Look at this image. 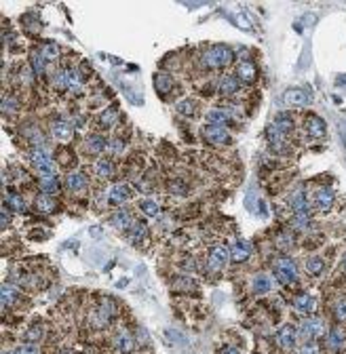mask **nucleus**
Wrapping results in <instances>:
<instances>
[{"label": "nucleus", "instance_id": "obj_25", "mask_svg": "<svg viewBox=\"0 0 346 354\" xmlns=\"http://www.w3.org/2000/svg\"><path fill=\"white\" fill-rule=\"evenodd\" d=\"M270 289H272V278L268 274H258L253 278V291L256 293H268Z\"/></svg>", "mask_w": 346, "mask_h": 354}, {"label": "nucleus", "instance_id": "obj_49", "mask_svg": "<svg viewBox=\"0 0 346 354\" xmlns=\"http://www.w3.org/2000/svg\"><path fill=\"white\" fill-rule=\"evenodd\" d=\"M300 354H319V346L314 341H308V344L300 348Z\"/></svg>", "mask_w": 346, "mask_h": 354}, {"label": "nucleus", "instance_id": "obj_46", "mask_svg": "<svg viewBox=\"0 0 346 354\" xmlns=\"http://www.w3.org/2000/svg\"><path fill=\"white\" fill-rule=\"evenodd\" d=\"M108 148H110V150L114 152V154H123V150H125V144L120 142V139H116V137H114V139H110V142H108Z\"/></svg>", "mask_w": 346, "mask_h": 354}, {"label": "nucleus", "instance_id": "obj_1", "mask_svg": "<svg viewBox=\"0 0 346 354\" xmlns=\"http://www.w3.org/2000/svg\"><path fill=\"white\" fill-rule=\"evenodd\" d=\"M275 276L281 285L294 287L298 283V266H296L294 259H289V257H279L275 261Z\"/></svg>", "mask_w": 346, "mask_h": 354}, {"label": "nucleus", "instance_id": "obj_5", "mask_svg": "<svg viewBox=\"0 0 346 354\" xmlns=\"http://www.w3.org/2000/svg\"><path fill=\"white\" fill-rule=\"evenodd\" d=\"M296 339H298V331L291 325H283L277 331V344L283 348V350H291L296 346Z\"/></svg>", "mask_w": 346, "mask_h": 354}, {"label": "nucleus", "instance_id": "obj_28", "mask_svg": "<svg viewBox=\"0 0 346 354\" xmlns=\"http://www.w3.org/2000/svg\"><path fill=\"white\" fill-rule=\"evenodd\" d=\"M230 116L226 110H211V112L207 114V123L209 125H215V127H222L224 123H228Z\"/></svg>", "mask_w": 346, "mask_h": 354}, {"label": "nucleus", "instance_id": "obj_4", "mask_svg": "<svg viewBox=\"0 0 346 354\" xmlns=\"http://www.w3.org/2000/svg\"><path fill=\"white\" fill-rule=\"evenodd\" d=\"M325 331V325L321 319H308V321H302V325L298 329V335L300 338H306V339H313V338H321Z\"/></svg>", "mask_w": 346, "mask_h": 354}, {"label": "nucleus", "instance_id": "obj_9", "mask_svg": "<svg viewBox=\"0 0 346 354\" xmlns=\"http://www.w3.org/2000/svg\"><path fill=\"white\" fill-rule=\"evenodd\" d=\"M203 137L209 144H228V131L224 127H215V125H207L203 129Z\"/></svg>", "mask_w": 346, "mask_h": 354}, {"label": "nucleus", "instance_id": "obj_11", "mask_svg": "<svg viewBox=\"0 0 346 354\" xmlns=\"http://www.w3.org/2000/svg\"><path fill=\"white\" fill-rule=\"evenodd\" d=\"M129 196H131V190H129V186L127 184H116V186H112V190H110V194H108V200H110V205H125L127 200H129Z\"/></svg>", "mask_w": 346, "mask_h": 354}, {"label": "nucleus", "instance_id": "obj_32", "mask_svg": "<svg viewBox=\"0 0 346 354\" xmlns=\"http://www.w3.org/2000/svg\"><path fill=\"white\" fill-rule=\"evenodd\" d=\"M323 268H325L323 259L317 257V255H313V257L306 259V270H308V274H313V276H319V274L323 272Z\"/></svg>", "mask_w": 346, "mask_h": 354}, {"label": "nucleus", "instance_id": "obj_35", "mask_svg": "<svg viewBox=\"0 0 346 354\" xmlns=\"http://www.w3.org/2000/svg\"><path fill=\"white\" fill-rule=\"evenodd\" d=\"M15 300H17V289L13 285H2V306L7 308V306H11V304H15Z\"/></svg>", "mask_w": 346, "mask_h": 354}, {"label": "nucleus", "instance_id": "obj_41", "mask_svg": "<svg viewBox=\"0 0 346 354\" xmlns=\"http://www.w3.org/2000/svg\"><path fill=\"white\" fill-rule=\"evenodd\" d=\"M116 116H118V114H116V110L108 108L106 112L99 116V125H101V127H112L114 123H116Z\"/></svg>", "mask_w": 346, "mask_h": 354}, {"label": "nucleus", "instance_id": "obj_34", "mask_svg": "<svg viewBox=\"0 0 346 354\" xmlns=\"http://www.w3.org/2000/svg\"><path fill=\"white\" fill-rule=\"evenodd\" d=\"M296 230H306L311 225V213H294V219H291Z\"/></svg>", "mask_w": 346, "mask_h": 354}, {"label": "nucleus", "instance_id": "obj_33", "mask_svg": "<svg viewBox=\"0 0 346 354\" xmlns=\"http://www.w3.org/2000/svg\"><path fill=\"white\" fill-rule=\"evenodd\" d=\"M45 64H47V59L40 55V51H34L32 53V70H34L36 78H42V74H45Z\"/></svg>", "mask_w": 346, "mask_h": 354}, {"label": "nucleus", "instance_id": "obj_53", "mask_svg": "<svg viewBox=\"0 0 346 354\" xmlns=\"http://www.w3.org/2000/svg\"><path fill=\"white\" fill-rule=\"evenodd\" d=\"M9 224V209H7V203L2 205V228H7Z\"/></svg>", "mask_w": 346, "mask_h": 354}, {"label": "nucleus", "instance_id": "obj_2", "mask_svg": "<svg viewBox=\"0 0 346 354\" xmlns=\"http://www.w3.org/2000/svg\"><path fill=\"white\" fill-rule=\"evenodd\" d=\"M232 48L226 47V45H215L211 47L209 51H205V65L207 68H226L232 62Z\"/></svg>", "mask_w": 346, "mask_h": 354}, {"label": "nucleus", "instance_id": "obj_47", "mask_svg": "<svg viewBox=\"0 0 346 354\" xmlns=\"http://www.w3.org/2000/svg\"><path fill=\"white\" fill-rule=\"evenodd\" d=\"M194 280H190V278H178L175 280V289H194Z\"/></svg>", "mask_w": 346, "mask_h": 354}, {"label": "nucleus", "instance_id": "obj_44", "mask_svg": "<svg viewBox=\"0 0 346 354\" xmlns=\"http://www.w3.org/2000/svg\"><path fill=\"white\" fill-rule=\"evenodd\" d=\"M55 87L62 89V91L68 89V70H57V74H55Z\"/></svg>", "mask_w": 346, "mask_h": 354}, {"label": "nucleus", "instance_id": "obj_24", "mask_svg": "<svg viewBox=\"0 0 346 354\" xmlns=\"http://www.w3.org/2000/svg\"><path fill=\"white\" fill-rule=\"evenodd\" d=\"M108 145V142L101 135H89L87 137V150L91 152V154H99V152H104V148Z\"/></svg>", "mask_w": 346, "mask_h": 354}, {"label": "nucleus", "instance_id": "obj_52", "mask_svg": "<svg viewBox=\"0 0 346 354\" xmlns=\"http://www.w3.org/2000/svg\"><path fill=\"white\" fill-rule=\"evenodd\" d=\"M171 192H175V194H186L188 188H186L184 181H173V184H171Z\"/></svg>", "mask_w": 346, "mask_h": 354}, {"label": "nucleus", "instance_id": "obj_17", "mask_svg": "<svg viewBox=\"0 0 346 354\" xmlns=\"http://www.w3.org/2000/svg\"><path fill=\"white\" fill-rule=\"evenodd\" d=\"M314 306H317V302H314V297L308 295V293H302V295H298V297H296V304H294V308L298 310L300 314H311V312H314Z\"/></svg>", "mask_w": 346, "mask_h": 354}, {"label": "nucleus", "instance_id": "obj_29", "mask_svg": "<svg viewBox=\"0 0 346 354\" xmlns=\"http://www.w3.org/2000/svg\"><path fill=\"white\" fill-rule=\"evenodd\" d=\"M68 70V89L72 91H81L82 89V76L78 68H66Z\"/></svg>", "mask_w": 346, "mask_h": 354}, {"label": "nucleus", "instance_id": "obj_50", "mask_svg": "<svg viewBox=\"0 0 346 354\" xmlns=\"http://www.w3.org/2000/svg\"><path fill=\"white\" fill-rule=\"evenodd\" d=\"M17 354H38V348L34 344H23V346L17 348Z\"/></svg>", "mask_w": 346, "mask_h": 354}, {"label": "nucleus", "instance_id": "obj_56", "mask_svg": "<svg viewBox=\"0 0 346 354\" xmlns=\"http://www.w3.org/2000/svg\"><path fill=\"white\" fill-rule=\"evenodd\" d=\"M342 266H344V270H346V253H344V261H342Z\"/></svg>", "mask_w": 346, "mask_h": 354}, {"label": "nucleus", "instance_id": "obj_40", "mask_svg": "<svg viewBox=\"0 0 346 354\" xmlns=\"http://www.w3.org/2000/svg\"><path fill=\"white\" fill-rule=\"evenodd\" d=\"M17 108H19V106H17V99H15V97H9V95L2 97V114H4V116L15 114Z\"/></svg>", "mask_w": 346, "mask_h": 354}, {"label": "nucleus", "instance_id": "obj_42", "mask_svg": "<svg viewBox=\"0 0 346 354\" xmlns=\"http://www.w3.org/2000/svg\"><path fill=\"white\" fill-rule=\"evenodd\" d=\"M7 205H11V209L13 211H26V203H23V198L19 196V194H11V196L7 198Z\"/></svg>", "mask_w": 346, "mask_h": 354}, {"label": "nucleus", "instance_id": "obj_3", "mask_svg": "<svg viewBox=\"0 0 346 354\" xmlns=\"http://www.w3.org/2000/svg\"><path fill=\"white\" fill-rule=\"evenodd\" d=\"M114 302H110V300H101V304L95 308V312L91 314V325L93 327H106L108 322L112 321V316H114Z\"/></svg>", "mask_w": 346, "mask_h": 354}, {"label": "nucleus", "instance_id": "obj_10", "mask_svg": "<svg viewBox=\"0 0 346 354\" xmlns=\"http://www.w3.org/2000/svg\"><path fill=\"white\" fill-rule=\"evenodd\" d=\"M253 247L249 241H236V245L230 249V259L234 261V264H241V261H245L247 257L251 255Z\"/></svg>", "mask_w": 346, "mask_h": 354}, {"label": "nucleus", "instance_id": "obj_37", "mask_svg": "<svg viewBox=\"0 0 346 354\" xmlns=\"http://www.w3.org/2000/svg\"><path fill=\"white\" fill-rule=\"evenodd\" d=\"M139 209H142V213H146L148 217H154L156 213H159V203L152 198H144L142 203H139Z\"/></svg>", "mask_w": 346, "mask_h": 354}, {"label": "nucleus", "instance_id": "obj_30", "mask_svg": "<svg viewBox=\"0 0 346 354\" xmlns=\"http://www.w3.org/2000/svg\"><path fill=\"white\" fill-rule=\"evenodd\" d=\"M116 348L123 354H129L131 350H133V338L127 331H123V333H118V338H116Z\"/></svg>", "mask_w": 346, "mask_h": 354}, {"label": "nucleus", "instance_id": "obj_6", "mask_svg": "<svg viewBox=\"0 0 346 354\" xmlns=\"http://www.w3.org/2000/svg\"><path fill=\"white\" fill-rule=\"evenodd\" d=\"M228 255L230 253H228L226 247H222V245L214 247V249H211V253H209V259H207V270H211V272L220 270V268L228 261Z\"/></svg>", "mask_w": 346, "mask_h": 354}, {"label": "nucleus", "instance_id": "obj_48", "mask_svg": "<svg viewBox=\"0 0 346 354\" xmlns=\"http://www.w3.org/2000/svg\"><path fill=\"white\" fill-rule=\"evenodd\" d=\"M336 316L340 321H346V297L336 304Z\"/></svg>", "mask_w": 346, "mask_h": 354}, {"label": "nucleus", "instance_id": "obj_38", "mask_svg": "<svg viewBox=\"0 0 346 354\" xmlns=\"http://www.w3.org/2000/svg\"><path fill=\"white\" fill-rule=\"evenodd\" d=\"M327 344H330V348L333 352H338L340 348L344 346V333L338 331V329H333V331L330 333V339H327Z\"/></svg>", "mask_w": 346, "mask_h": 354}, {"label": "nucleus", "instance_id": "obj_26", "mask_svg": "<svg viewBox=\"0 0 346 354\" xmlns=\"http://www.w3.org/2000/svg\"><path fill=\"white\" fill-rule=\"evenodd\" d=\"M95 173L101 177V179H108V177H112L114 173V164L112 161H108V158H101V161L95 162Z\"/></svg>", "mask_w": 346, "mask_h": 354}, {"label": "nucleus", "instance_id": "obj_55", "mask_svg": "<svg viewBox=\"0 0 346 354\" xmlns=\"http://www.w3.org/2000/svg\"><path fill=\"white\" fill-rule=\"evenodd\" d=\"M2 354H17V350H4Z\"/></svg>", "mask_w": 346, "mask_h": 354}, {"label": "nucleus", "instance_id": "obj_22", "mask_svg": "<svg viewBox=\"0 0 346 354\" xmlns=\"http://www.w3.org/2000/svg\"><path fill=\"white\" fill-rule=\"evenodd\" d=\"M34 207H36V209H38L40 213H51V211L57 209V203H55V200H53L51 196H49V194H40V196L34 200Z\"/></svg>", "mask_w": 346, "mask_h": 354}, {"label": "nucleus", "instance_id": "obj_27", "mask_svg": "<svg viewBox=\"0 0 346 354\" xmlns=\"http://www.w3.org/2000/svg\"><path fill=\"white\" fill-rule=\"evenodd\" d=\"M144 236H146V224L144 222H137V224H133V228L129 230L127 239H129L133 245H139V242L144 241Z\"/></svg>", "mask_w": 346, "mask_h": 354}, {"label": "nucleus", "instance_id": "obj_57", "mask_svg": "<svg viewBox=\"0 0 346 354\" xmlns=\"http://www.w3.org/2000/svg\"><path fill=\"white\" fill-rule=\"evenodd\" d=\"M342 137H344V144H346V133H342Z\"/></svg>", "mask_w": 346, "mask_h": 354}, {"label": "nucleus", "instance_id": "obj_54", "mask_svg": "<svg viewBox=\"0 0 346 354\" xmlns=\"http://www.w3.org/2000/svg\"><path fill=\"white\" fill-rule=\"evenodd\" d=\"M220 354H241L236 348H232V346H224L222 350H220Z\"/></svg>", "mask_w": 346, "mask_h": 354}, {"label": "nucleus", "instance_id": "obj_16", "mask_svg": "<svg viewBox=\"0 0 346 354\" xmlns=\"http://www.w3.org/2000/svg\"><path fill=\"white\" fill-rule=\"evenodd\" d=\"M306 131H308V135H313V137H323L325 133H327V127H325V123H323V118H319V116H308V120H306Z\"/></svg>", "mask_w": 346, "mask_h": 354}, {"label": "nucleus", "instance_id": "obj_20", "mask_svg": "<svg viewBox=\"0 0 346 354\" xmlns=\"http://www.w3.org/2000/svg\"><path fill=\"white\" fill-rule=\"evenodd\" d=\"M154 87H156V91H159V95L171 93V89H173V78L169 76V74H165V72H159V74L154 76Z\"/></svg>", "mask_w": 346, "mask_h": 354}, {"label": "nucleus", "instance_id": "obj_45", "mask_svg": "<svg viewBox=\"0 0 346 354\" xmlns=\"http://www.w3.org/2000/svg\"><path fill=\"white\" fill-rule=\"evenodd\" d=\"M178 110H180V114L192 116V114H194V103H192L190 99H186V101H180V103H178Z\"/></svg>", "mask_w": 346, "mask_h": 354}, {"label": "nucleus", "instance_id": "obj_13", "mask_svg": "<svg viewBox=\"0 0 346 354\" xmlns=\"http://www.w3.org/2000/svg\"><path fill=\"white\" fill-rule=\"evenodd\" d=\"M289 207L294 209V213H306L308 211L304 188H298V190H294V194L289 196Z\"/></svg>", "mask_w": 346, "mask_h": 354}, {"label": "nucleus", "instance_id": "obj_7", "mask_svg": "<svg viewBox=\"0 0 346 354\" xmlns=\"http://www.w3.org/2000/svg\"><path fill=\"white\" fill-rule=\"evenodd\" d=\"M314 205H317V209L323 211V213L331 211V207H333V190L330 186H321L317 190V194H314Z\"/></svg>", "mask_w": 346, "mask_h": 354}, {"label": "nucleus", "instance_id": "obj_31", "mask_svg": "<svg viewBox=\"0 0 346 354\" xmlns=\"http://www.w3.org/2000/svg\"><path fill=\"white\" fill-rule=\"evenodd\" d=\"M38 188H40L42 194H49V196H51V194L57 192V179L55 177H40Z\"/></svg>", "mask_w": 346, "mask_h": 354}, {"label": "nucleus", "instance_id": "obj_8", "mask_svg": "<svg viewBox=\"0 0 346 354\" xmlns=\"http://www.w3.org/2000/svg\"><path fill=\"white\" fill-rule=\"evenodd\" d=\"M283 101L289 103V106L302 108V106H308V103H311V95H308L304 89H287L283 93Z\"/></svg>", "mask_w": 346, "mask_h": 354}, {"label": "nucleus", "instance_id": "obj_18", "mask_svg": "<svg viewBox=\"0 0 346 354\" xmlns=\"http://www.w3.org/2000/svg\"><path fill=\"white\" fill-rule=\"evenodd\" d=\"M112 224L116 225L118 230H131L135 222H133V215H131L129 211H127V209H120V211H116V213L112 215Z\"/></svg>", "mask_w": 346, "mask_h": 354}, {"label": "nucleus", "instance_id": "obj_19", "mask_svg": "<svg viewBox=\"0 0 346 354\" xmlns=\"http://www.w3.org/2000/svg\"><path fill=\"white\" fill-rule=\"evenodd\" d=\"M236 78L241 82H253L256 80V65L251 62H241L239 68H236Z\"/></svg>", "mask_w": 346, "mask_h": 354}, {"label": "nucleus", "instance_id": "obj_14", "mask_svg": "<svg viewBox=\"0 0 346 354\" xmlns=\"http://www.w3.org/2000/svg\"><path fill=\"white\" fill-rule=\"evenodd\" d=\"M66 186H68L72 192H81L87 188V175H84L82 171H72V173L66 177Z\"/></svg>", "mask_w": 346, "mask_h": 354}, {"label": "nucleus", "instance_id": "obj_39", "mask_svg": "<svg viewBox=\"0 0 346 354\" xmlns=\"http://www.w3.org/2000/svg\"><path fill=\"white\" fill-rule=\"evenodd\" d=\"M40 338H45V327L42 325H34L26 331V344H32V341H38Z\"/></svg>", "mask_w": 346, "mask_h": 354}, {"label": "nucleus", "instance_id": "obj_23", "mask_svg": "<svg viewBox=\"0 0 346 354\" xmlns=\"http://www.w3.org/2000/svg\"><path fill=\"white\" fill-rule=\"evenodd\" d=\"M239 91V78L236 76H224L222 82H220V93L222 95H234Z\"/></svg>", "mask_w": 346, "mask_h": 354}, {"label": "nucleus", "instance_id": "obj_51", "mask_svg": "<svg viewBox=\"0 0 346 354\" xmlns=\"http://www.w3.org/2000/svg\"><path fill=\"white\" fill-rule=\"evenodd\" d=\"M279 247L281 249H287V247H291V242H294V239H291V234H281L279 236Z\"/></svg>", "mask_w": 346, "mask_h": 354}, {"label": "nucleus", "instance_id": "obj_12", "mask_svg": "<svg viewBox=\"0 0 346 354\" xmlns=\"http://www.w3.org/2000/svg\"><path fill=\"white\" fill-rule=\"evenodd\" d=\"M51 133L59 139V142H68L72 137V133H74V129H72V125L68 120L57 118V120H53V125H51Z\"/></svg>", "mask_w": 346, "mask_h": 354}, {"label": "nucleus", "instance_id": "obj_21", "mask_svg": "<svg viewBox=\"0 0 346 354\" xmlns=\"http://www.w3.org/2000/svg\"><path fill=\"white\" fill-rule=\"evenodd\" d=\"M272 125H275L279 131H283V133H289V131L296 127L294 118H291V114H287V112L277 114V116H275V123H272Z\"/></svg>", "mask_w": 346, "mask_h": 354}, {"label": "nucleus", "instance_id": "obj_43", "mask_svg": "<svg viewBox=\"0 0 346 354\" xmlns=\"http://www.w3.org/2000/svg\"><path fill=\"white\" fill-rule=\"evenodd\" d=\"M40 55L47 59V62H53V59L59 57V51H57L55 45H45V47L40 48Z\"/></svg>", "mask_w": 346, "mask_h": 354}, {"label": "nucleus", "instance_id": "obj_36", "mask_svg": "<svg viewBox=\"0 0 346 354\" xmlns=\"http://www.w3.org/2000/svg\"><path fill=\"white\" fill-rule=\"evenodd\" d=\"M26 137H28V142L32 144V148H45V135H42L38 129L26 131Z\"/></svg>", "mask_w": 346, "mask_h": 354}, {"label": "nucleus", "instance_id": "obj_15", "mask_svg": "<svg viewBox=\"0 0 346 354\" xmlns=\"http://www.w3.org/2000/svg\"><path fill=\"white\" fill-rule=\"evenodd\" d=\"M30 161L34 162V167H45V164H53V158H51V152L47 148H32L30 150Z\"/></svg>", "mask_w": 346, "mask_h": 354}]
</instances>
